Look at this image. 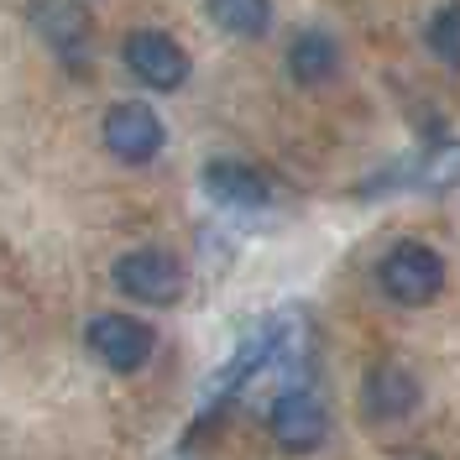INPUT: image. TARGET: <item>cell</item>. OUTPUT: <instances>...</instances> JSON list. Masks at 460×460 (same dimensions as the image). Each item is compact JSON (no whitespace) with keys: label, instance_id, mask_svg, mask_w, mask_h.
<instances>
[{"label":"cell","instance_id":"obj_10","mask_svg":"<svg viewBox=\"0 0 460 460\" xmlns=\"http://www.w3.org/2000/svg\"><path fill=\"white\" fill-rule=\"evenodd\" d=\"M288 74H293L298 89H324L341 74V48H335V37L319 31V27L293 31V42H288Z\"/></svg>","mask_w":460,"mask_h":460},{"label":"cell","instance_id":"obj_7","mask_svg":"<svg viewBox=\"0 0 460 460\" xmlns=\"http://www.w3.org/2000/svg\"><path fill=\"white\" fill-rule=\"evenodd\" d=\"M31 27L42 31V42L68 63H89L94 48V22L79 0H37L31 5Z\"/></svg>","mask_w":460,"mask_h":460},{"label":"cell","instance_id":"obj_1","mask_svg":"<svg viewBox=\"0 0 460 460\" xmlns=\"http://www.w3.org/2000/svg\"><path fill=\"white\" fill-rule=\"evenodd\" d=\"M376 283L382 293L402 309H424L445 293V257L429 241H398L387 257L376 261Z\"/></svg>","mask_w":460,"mask_h":460},{"label":"cell","instance_id":"obj_5","mask_svg":"<svg viewBox=\"0 0 460 460\" xmlns=\"http://www.w3.org/2000/svg\"><path fill=\"white\" fill-rule=\"evenodd\" d=\"M115 293L131 298V304H152V309H168L183 298V267L157 252V246H142V252H126L115 261Z\"/></svg>","mask_w":460,"mask_h":460},{"label":"cell","instance_id":"obj_2","mask_svg":"<svg viewBox=\"0 0 460 460\" xmlns=\"http://www.w3.org/2000/svg\"><path fill=\"white\" fill-rule=\"evenodd\" d=\"M120 63L131 68L137 84L157 89V94H172V89L189 84V53H183V42L168 37V31H157V27L126 31V42H120Z\"/></svg>","mask_w":460,"mask_h":460},{"label":"cell","instance_id":"obj_6","mask_svg":"<svg viewBox=\"0 0 460 460\" xmlns=\"http://www.w3.org/2000/svg\"><path fill=\"white\" fill-rule=\"evenodd\" d=\"M267 424H272V445H278V450L309 456V450L324 445V434H330V413H324V402H319L309 387H293V393H283V398L272 402Z\"/></svg>","mask_w":460,"mask_h":460},{"label":"cell","instance_id":"obj_8","mask_svg":"<svg viewBox=\"0 0 460 460\" xmlns=\"http://www.w3.org/2000/svg\"><path fill=\"white\" fill-rule=\"evenodd\" d=\"M419 408V376L398 367V361H382L367 372L361 382V413L372 419V424H398Z\"/></svg>","mask_w":460,"mask_h":460},{"label":"cell","instance_id":"obj_9","mask_svg":"<svg viewBox=\"0 0 460 460\" xmlns=\"http://www.w3.org/2000/svg\"><path fill=\"white\" fill-rule=\"evenodd\" d=\"M204 194L215 204H226V209H261V204H272V183H267V172L252 168V163H241V157H215V163H204Z\"/></svg>","mask_w":460,"mask_h":460},{"label":"cell","instance_id":"obj_4","mask_svg":"<svg viewBox=\"0 0 460 460\" xmlns=\"http://www.w3.org/2000/svg\"><path fill=\"white\" fill-rule=\"evenodd\" d=\"M100 137H105V152H111L115 163H126V168L152 163L163 152V142H168L157 111L142 105V100H115L111 111H105V120H100Z\"/></svg>","mask_w":460,"mask_h":460},{"label":"cell","instance_id":"obj_11","mask_svg":"<svg viewBox=\"0 0 460 460\" xmlns=\"http://www.w3.org/2000/svg\"><path fill=\"white\" fill-rule=\"evenodd\" d=\"M204 11H209V22L230 37H261V31L272 27V0H204Z\"/></svg>","mask_w":460,"mask_h":460},{"label":"cell","instance_id":"obj_13","mask_svg":"<svg viewBox=\"0 0 460 460\" xmlns=\"http://www.w3.org/2000/svg\"><path fill=\"white\" fill-rule=\"evenodd\" d=\"M424 42H429V53L439 63H450L460 68V5H439L429 16V27H424Z\"/></svg>","mask_w":460,"mask_h":460},{"label":"cell","instance_id":"obj_12","mask_svg":"<svg viewBox=\"0 0 460 460\" xmlns=\"http://www.w3.org/2000/svg\"><path fill=\"white\" fill-rule=\"evenodd\" d=\"M413 189H460V142H434L408 163Z\"/></svg>","mask_w":460,"mask_h":460},{"label":"cell","instance_id":"obj_3","mask_svg":"<svg viewBox=\"0 0 460 460\" xmlns=\"http://www.w3.org/2000/svg\"><path fill=\"white\" fill-rule=\"evenodd\" d=\"M84 345L94 350L100 367H111L115 376H131L152 361L157 335H152V324L137 319V314H100V319H89Z\"/></svg>","mask_w":460,"mask_h":460}]
</instances>
